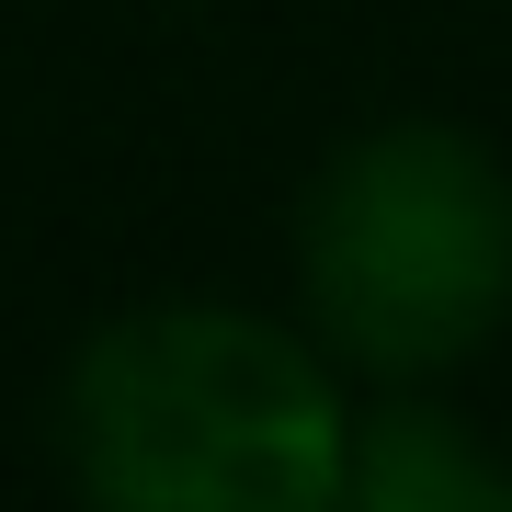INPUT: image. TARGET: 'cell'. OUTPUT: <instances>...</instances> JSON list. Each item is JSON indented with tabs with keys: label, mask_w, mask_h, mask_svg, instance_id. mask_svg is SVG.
I'll return each mask as SVG.
<instances>
[{
	"label": "cell",
	"mask_w": 512,
	"mask_h": 512,
	"mask_svg": "<svg viewBox=\"0 0 512 512\" xmlns=\"http://www.w3.org/2000/svg\"><path fill=\"white\" fill-rule=\"evenodd\" d=\"M353 399L296 308L137 296L57 353L46 444L103 512H342Z\"/></svg>",
	"instance_id": "1"
},
{
	"label": "cell",
	"mask_w": 512,
	"mask_h": 512,
	"mask_svg": "<svg viewBox=\"0 0 512 512\" xmlns=\"http://www.w3.org/2000/svg\"><path fill=\"white\" fill-rule=\"evenodd\" d=\"M285 308L353 387H456L512 330V160L467 114H365L308 160Z\"/></svg>",
	"instance_id": "2"
},
{
	"label": "cell",
	"mask_w": 512,
	"mask_h": 512,
	"mask_svg": "<svg viewBox=\"0 0 512 512\" xmlns=\"http://www.w3.org/2000/svg\"><path fill=\"white\" fill-rule=\"evenodd\" d=\"M342 512H512V456L456 387H365L342 444Z\"/></svg>",
	"instance_id": "3"
}]
</instances>
